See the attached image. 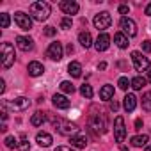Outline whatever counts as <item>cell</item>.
<instances>
[{
    "instance_id": "1",
    "label": "cell",
    "mask_w": 151,
    "mask_h": 151,
    "mask_svg": "<svg viewBox=\"0 0 151 151\" xmlns=\"http://www.w3.org/2000/svg\"><path fill=\"white\" fill-rule=\"evenodd\" d=\"M50 13H52V9H50V4L48 2H34L32 6H30V18H34L36 22H46L48 20V16H50Z\"/></svg>"
},
{
    "instance_id": "2",
    "label": "cell",
    "mask_w": 151,
    "mask_h": 151,
    "mask_svg": "<svg viewBox=\"0 0 151 151\" xmlns=\"http://www.w3.org/2000/svg\"><path fill=\"white\" fill-rule=\"evenodd\" d=\"M52 123L57 126V132L60 133V135H69V137H73V135H77V132H78V126L75 124V123H71V121H64V119H55V117H52Z\"/></svg>"
},
{
    "instance_id": "3",
    "label": "cell",
    "mask_w": 151,
    "mask_h": 151,
    "mask_svg": "<svg viewBox=\"0 0 151 151\" xmlns=\"http://www.w3.org/2000/svg\"><path fill=\"white\" fill-rule=\"evenodd\" d=\"M0 57H2V66L4 68H11L14 64V48L11 43H2L0 46Z\"/></svg>"
},
{
    "instance_id": "4",
    "label": "cell",
    "mask_w": 151,
    "mask_h": 151,
    "mask_svg": "<svg viewBox=\"0 0 151 151\" xmlns=\"http://www.w3.org/2000/svg\"><path fill=\"white\" fill-rule=\"evenodd\" d=\"M93 23H94V27L98 29V30H107L109 27H110V23H112V16L107 13V11H103V13H98L96 16H94V20H93Z\"/></svg>"
},
{
    "instance_id": "5",
    "label": "cell",
    "mask_w": 151,
    "mask_h": 151,
    "mask_svg": "<svg viewBox=\"0 0 151 151\" xmlns=\"http://www.w3.org/2000/svg\"><path fill=\"white\" fill-rule=\"evenodd\" d=\"M119 27H121V32H123L124 36H128V37L137 36V25H135V22H133L132 18L123 16L121 22H119Z\"/></svg>"
},
{
    "instance_id": "6",
    "label": "cell",
    "mask_w": 151,
    "mask_h": 151,
    "mask_svg": "<svg viewBox=\"0 0 151 151\" xmlns=\"http://www.w3.org/2000/svg\"><path fill=\"white\" fill-rule=\"evenodd\" d=\"M132 60L137 71H149V59L144 57L140 52H132Z\"/></svg>"
},
{
    "instance_id": "7",
    "label": "cell",
    "mask_w": 151,
    "mask_h": 151,
    "mask_svg": "<svg viewBox=\"0 0 151 151\" xmlns=\"http://www.w3.org/2000/svg\"><path fill=\"white\" fill-rule=\"evenodd\" d=\"M114 137H116V142H123L126 137V126H124V119L121 116H117L114 121Z\"/></svg>"
},
{
    "instance_id": "8",
    "label": "cell",
    "mask_w": 151,
    "mask_h": 151,
    "mask_svg": "<svg viewBox=\"0 0 151 151\" xmlns=\"http://www.w3.org/2000/svg\"><path fill=\"white\" fill-rule=\"evenodd\" d=\"M14 23H16L22 30H30V29H32V18H30L29 14L22 13V11L14 13Z\"/></svg>"
},
{
    "instance_id": "9",
    "label": "cell",
    "mask_w": 151,
    "mask_h": 151,
    "mask_svg": "<svg viewBox=\"0 0 151 151\" xmlns=\"http://www.w3.org/2000/svg\"><path fill=\"white\" fill-rule=\"evenodd\" d=\"M62 55H64L62 43H59V41L50 43V46H48V50H46V57H50L52 60H60V59H62Z\"/></svg>"
},
{
    "instance_id": "10",
    "label": "cell",
    "mask_w": 151,
    "mask_h": 151,
    "mask_svg": "<svg viewBox=\"0 0 151 151\" xmlns=\"http://www.w3.org/2000/svg\"><path fill=\"white\" fill-rule=\"evenodd\" d=\"M6 105H7L11 110H27V109L30 107V100H29V98L20 96V98H14V100L6 101Z\"/></svg>"
},
{
    "instance_id": "11",
    "label": "cell",
    "mask_w": 151,
    "mask_h": 151,
    "mask_svg": "<svg viewBox=\"0 0 151 151\" xmlns=\"http://www.w3.org/2000/svg\"><path fill=\"white\" fill-rule=\"evenodd\" d=\"M89 128L94 132V135H101V133L105 132L103 117H101L100 114H94V116H91V119H89Z\"/></svg>"
},
{
    "instance_id": "12",
    "label": "cell",
    "mask_w": 151,
    "mask_h": 151,
    "mask_svg": "<svg viewBox=\"0 0 151 151\" xmlns=\"http://www.w3.org/2000/svg\"><path fill=\"white\" fill-rule=\"evenodd\" d=\"M60 9H62L64 14L71 16V14H77V13H78L80 6H78L77 2H73V0H64V2H60Z\"/></svg>"
},
{
    "instance_id": "13",
    "label": "cell",
    "mask_w": 151,
    "mask_h": 151,
    "mask_svg": "<svg viewBox=\"0 0 151 151\" xmlns=\"http://www.w3.org/2000/svg\"><path fill=\"white\" fill-rule=\"evenodd\" d=\"M109 46H110V36L105 34V32H101V34L98 36V39L94 41V48H96L98 52H105Z\"/></svg>"
},
{
    "instance_id": "14",
    "label": "cell",
    "mask_w": 151,
    "mask_h": 151,
    "mask_svg": "<svg viewBox=\"0 0 151 151\" xmlns=\"http://www.w3.org/2000/svg\"><path fill=\"white\" fill-rule=\"evenodd\" d=\"M16 46L22 52H30V50H34V41L27 36H18L16 37Z\"/></svg>"
},
{
    "instance_id": "15",
    "label": "cell",
    "mask_w": 151,
    "mask_h": 151,
    "mask_svg": "<svg viewBox=\"0 0 151 151\" xmlns=\"http://www.w3.org/2000/svg\"><path fill=\"white\" fill-rule=\"evenodd\" d=\"M52 101H53V105L57 107V109H60V110H66V109H69V100L64 96V94H53V98H52Z\"/></svg>"
},
{
    "instance_id": "16",
    "label": "cell",
    "mask_w": 151,
    "mask_h": 151,
    "mask_svg": "<svg viewBox=\"0 0 151 151\" xmlns=\"http://www.w3.org/2000/svg\"><path fill=\"white\" fill-rule=\"evenodd\" d=\"M27 69H29V75H30V77H39V75L45 73V66H43L41 62H37V60H32Z\"/></svg>"
},
{
    "instance_id": "17",
    "label": "cell",
    "mask_w": 151,
    "mask_h": 151,
    "mask_svg": "<svg viewBox=\"0 0 151 151\" xmlns=\"http://www.w3.org/2000/svg\"><path fill=\"white\" fill-rule=\"evenodd\" d=\"M36 142H37L39 146H43V147H48V146H52L53 139H52L50 133H46V132H39V133L36 135Z\"/></svg>"
},
{
    "instance_id": "18",
    "label": "cell",
    "mask_w": 151,
    "mask_h": 151,
    "mask_svg": "<svg viewBox=\"0 0 151 151\" xmlns=\"http://www.w3.org/2000/svg\"><path fill=\"white\" fill-rule=\"evenodd\" d=\"M68 73L71 75L73 78H78V77H82V64H80V62H77V60L69 62V66H68Z\"/></svg>"
},
{
    "instance_id": "19",
    "label": "cell",
    "mask_w": 151,
    "mask_h": 151,
    "mask_svg": "<svg viewBox=\"0 0 151 151\" xmlns=\"http://www.w3.org/2000/svg\"><path fill=\"white\" fill-rule=\"evenodd\" d=\"M123 105H124V110H126V112H133L135 107H137V98H135V94H126Z\"/></svg>"
},
{
    "instance_id": "20",
    "label": "cell",
    "mask_w": 151,
    "mask_h": 151,
    "mask_svg": "<svg viewBox=\"0 0 151 151\" xmlns=\"http://www.w3.org/2000/svg\"><path fill=\"white\" fill-rule=\"evenodd\" d=\"M78 41H80V45L84 46V48H89V46H93V36H91V32H80L78 34Z\"/></svg>"
},
{
    "instance_id": "21",
    "label": "cell",
    "mask_w": 151,
    "mask_h": 151,
    "mask_svg": "<svg viewBox=\"0 0 151 151\" xmlns=\"http://www.w3.org/2000/svg\"><path fill=\"white\" fill-rule=\"evenodd\" d=\"M147 140H149V137H147V135H135V137H132V139H130V142H132V146H133V147L147 146Z\"/></svg>"
},
{
    "instance_id": "22",
    "label": "cell",
    "mask_w": 151,
    "mask_h": 151,
    "mask_svg": "<svg viewBox=\"0 0 151 151\" xmlns=\"http://www.w3.org/2000/svg\"><path fill=\"white\" fill-rule=\"evenodd\" d=\"M69 142H71V146L78 147V149H82V147H86V146H87V139H86L84 135H73Z\"/></svg>"
},
{
    "instance_id": "23",
    "label": "cell",
    "mask_w": 151,
    "mask_h": 151,
    "mask_svg": "<svg viewBox=\"0 0 151 151\" xmlns=\"http://www.w3.org/2000/svg\"><path fill=\"white\" fill-rule=\"evenodd\" d=\"M114 41H116V45L119 46V48H128V36H124L123 32H116L114 34Z\"/></svg>"
},
{
    "instance_id": "24",
    "label": "cell",
    "mask_w": 151,
    "mask_h": 151,
    "mask_svg": "<svg viewBox=\"0 0 151 151\" xmlns=\"http://www.w3.org/2000/svg\"><path fill=\"white\" fill-rule=\"evenodd\" d=\"M112 96H114V86H103L100 91V98L103 101H109V100H112Z\"/></svg>"
},
{
    "instance_id": "25",
    "label": "cell",
    "mask_w": 151,
    "mask_h": 151,
    "mask_svg": "<svg viewBox=\"0 0 151 151\" xmlns=\"http://www.w3.org/2000/svg\"><path fill=\"white\" fill-rule=\"evenodd\" d=\"M45 119H46V116H45L43 112H36V114L30 117V124H32V126H41V124L45 123Z\"/></svg>"
},
{
    "instance_id": "26",
    "label": "cell",
    "mask_w": 151,
    "mask_h": 151,
    "mask_svg": "<svg viewBox=\"0 0 151 151\" xmlns=\"http://www.w3.org/2000/svg\"><path fill=\"white\" fill-rule=\"evenodd\" d=\"M18 149L20 151H30V142H29V137L23 133L20 137V142H18Z\"/></svg>"
},
{
    "instance_id": "27",
    "label": "cell",
    "mask_w": 151,
    "mask_h": 151,
    "mask_svg": "<svg viewBox=\"0 0 151 151\" xmlns=\"http://www.w3.org/2000/svg\"><path fill=\"white\" fill-rule=\"evenodd\" d=\"M142 109L146 112H151V91L142 94Z\"/></svg>"
},
{
    "instance_id": "28",
    "label": "cell",
    "mask_w": 151,
    "mask_h": 151,
    "mask_svg": "<svg viewBox=\"0 0 151 151\" xmlns=\"http://www.w3.org/2000/svg\"><path fill=\"white\" fill-rule=\"evenodd\" d=\"M144 86H146V78H142V77H135V78H132V87H133L135 91H140Z\"/></svg>"
},
{
    "instance_id": "29",
    "label": "cell",
    "mask_w": 151,
    "mask_h": 151,
    "mask_svg": "<svg viewBox=\"0 0 151 151\" xmlns=\"http://www.w3.org/2000/svg\"><path fill=\"white\" fill-rule=\"evenodd\" d=\"M59 87H60V91L66 93V94H73V93H75V86H73L71 82H66V80H64V82H60Z\"/></svg>"
},
{
    "instance_id": "30",
    "label": "cell",
    "mask_w": 151,
    "mask_h": 151,
    "mask_svg": "<svg viewBox=\"0 0 151 151\" xmlns=\"http://www.w3.org/2000/svg\"><path fill=\"white\" fill-rule=\"evenodd\" d=\"M80 94H82L84 98H87V100L93 98V87H91L89 84H84V86L80 87Z\"/></svg>"
},
{
    "instance_id": "31",
    "label": "cell",
    "mask_w": 151,
    "mask_h": 151,
    "mask_svg": "<svg viewBox=\"0 0 151 151\" xmlns=\"http://www.w3.org/2000/svg\"><path fill=\"white\" fill-rule=\"evenodd\" d=\"M117 86H119V89H123V91H126L128 87H132V80H128L126 77H121V78L117 80Z\"/></svg>"
},
{
    "instance_id": "32",
    "label": "cell",
    "mask_w": 151,
    "mask_h": 151,
    "mask_svg": "<svg viewBox=\"0 0 151 151\" xmlns=\"http://www.w3.org/2000/svg\"><path fill=\"white\" fill-rule=\"evenodd\" d=\"M9 23H11L9 14H7V13H2V14H0V25H2V29H7Z\"/></svg>"
},
{
    "instance_id": "33",
    "label": "cell",
    "mask_w": 151,
    "mask_h": 151,
    "mask_svg": "<svg viewBox=\"0 0 151 151\" xmlns=\"http://www.w3.org/2000/svg\"><path fill=\"white\" fill-rule=\"evenodd\" d=\"M6 146L9 147V149H13V147H18V140L14 139V137H6Z\"/></svg>"
},
{
    "instance_id": "34",
    "label": "cell",
    "mask_w": 151,
    "mask_h": 151,
    "mask_svg": "<svg viewBox=\"0 0 151 151\" xmlns=\"http://www.w3.org/2000/svg\"><path fill=\"white\" fill-rule=\"evenodd\" d=\"M60 29H64V30L71 29V18H69V16H64V18L60 20Z\"/></svg>"
},
{
    "instance_id": "35",
    "label": "cell",
    "mask_w": 151,
    "mask_h": 151,
    "mask_svg": "<svg viewBox=\"0 0 151 151\" xmlns=\"http://www.w3.org/2000/svg\"><path fill=\"white\" fill-rule=\"evenodd\" d=\"M142 50H144L146 53H151V39H146V41L142 43Z\"/></svg>"
},
{
    "instance_id": "36",
    "label": "cell",
    "mask_w": 151,
    "mask_h": 151,
    "mask_svg": "<svg viewBox=\"0 0 151 151\" xmlns=\"http://www.w3.org/2000/svg\"><path fill=\"white\" fill-rule=\"evenodd\" d=\"M55 34H57V30H55L53 27H46V29H45V36H48V37H53Z\"/></svg>"
},
{
    "instance_id": "37",
    "label": "cell",
    "mask_w": 151,
    "mask_h": 151,
    "mask_svg": "<svg viewBox=\"0 0 151 151\" xmlns=\"http://www.w3.org/2000/svg\"><path fill=\"white\" fill-rule=\"evenodd\" d=\"M128 11H130V7H128V6H124V4H121V6H119V14H128Z\"/></svg>"
},
{
    "instance_id": "38",
    "label": "cell",
    "mask_w": 151,
    "mask_h": 151,
    "mask_svg": "<svg viewBox=\"0 0 151 151\" xmlns=\"http://www.w3.org/2000/svg\"><path fill=\"white\" fill-rule=\"evenodd\" d=\"M117 109H119V103H117L116 100L110 101V110H112V112H117Z\"/></svg>"
},
{
    "instance_id": "39",
    "label": "cell",
    "mask_w": 151,
    "mask_h": 151,
    "mask_svg": "<svg viewBox=\"0 0 151 151\" xmlns=\"http://www.w3.org/2000/svg\"><path fill=\"white\" fill-rule=\"evenodd\" d=\"M55 151H73L71 147H68V146H57L55 147Z\"/></svg>"
},
{
    "instance_id": "40",
    "label": "cell",
    "mask_w": 151,
    "mask_h": 151,
    "mask_svg": "<svg viewBox=\"0 0 151 151\" xmlns=\"http://www.w3.org/2000/svg\"><path fill=\"white\" fill-rule=\"evenodd\" d=\"M144 14L151 16V4H147V6H146V9H144Z\"/></svg>"
},
{
    "instance_id": "41",
    "label": "cell",
    "mask_w": 151,
    "mask_h": 151,
    "mask_svg": "<svg viewBox=\"0 0 151 151\" xmlns=\"http://www.w3.org/2000/svg\"><path fill=\"white\" fill-rule=\"evenodd\" d=\"M4 91H6V82H4V80H0V94H2Z\"/></svg>"
},
{
    "instance_id": "42",
    "label": "cell",
    "mask_w": 151,
    "mask_h": 151,
    "mask_svg": "<svg viewBox=\"0 0 151 151\" xmlns=\"http://www.w3.org/2000/svg\"><path fill=\"white\" fill-rule=\"evenodd\" d=\"M140 126H142V121H140V119H137V121H135V128H137V130H139V128H140Z\"/></svg>"
},
{
    "instance_id": "43",
    "label": "cell",
    "mask_w": 151,
    "mask_h": 151,
    "mask_svg": "<svg viewBox=\"0 0 151 151\" xmlns=\"http://www.w3.org/2000/svg\"><path fill=\"white\" fill-rule=\"evenodd\" d=\"M98 68H100V69H105V68H107V62H100V66H98Z\"/></svg>"
},
{
    "instance_id": "44",
    "label": "cell",
    "mask_w": 151,
    "mask_h": 151,
    "mask_svg": "<svg viewBox=\"0 0 151 151\" xmlns=\"http://www.w3.org/2000/svg\"><path fill=\"white\" fill-rule=\"evenodd\" d=\"M66 50H68V53H73V46H71V45H68V48H66Z\"/></svg>"
},
{
    "instance_id": "45",
    "label": "cell",
    "mask_w": 151,
    "mask_h": 151,
    "mask_svg": "<svg viewBox=\"0 0 151 151\" xmlns=\"http://www.w3.org/2000/svg\"><path fill=\"white\" fill-rule=\"evenodd\" d=\"M147 82H151V69L147 71Z\"/></svg>"
},
{
    "instance_id": "46",
    "label": "cell",
    "mask_w": 151,
    "mask_h": 151,
    "mask_svg": "<svg viewBox=\"0 0 151 151\" xmlns=\"http://www.w3.org/2000/svg\"><path fill=\"white\" fill-rule=\"evenodd\" d=\"M144 151H151V146H146V149Z\"/></svg>"
}]
</instances>
